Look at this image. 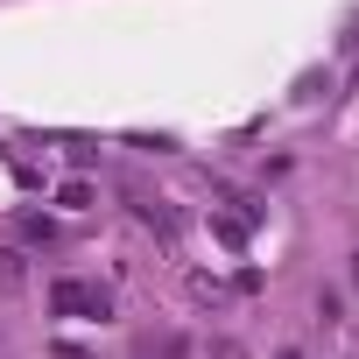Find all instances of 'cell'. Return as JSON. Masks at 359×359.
Segmentation results:
<instances>
[{
	"label": "cell",
	"instance_id": "1",
	"mask_svg": "<svg viewBox=\"0 0 359 359\" xmlns=\"http://www.w3.org/2000/svg\"><path fill=\"white\" fill-rule=\"evenodd\" d=\"M50 310H57V317H85V324H106V317H113V296H106L99 282H57V289H50Z\"/></svg>",
	"mask_w": 359,
	"mask_h": 359
}]
</instances>
